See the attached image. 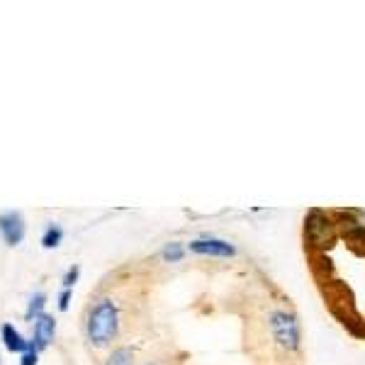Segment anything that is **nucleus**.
Masks as SVG:
<instances>
[{
	"instance_id": "obj_5",
	"label": "nucleus",
	"mask_w": 365,
	"mask_h": 365,
	"mask_svg": "<svg viewBox=\"0 0 365 365\" xmlns=\"http://www.w3.org/2000/svg\"><path fill=\"white\" fill-rule=\"evenodd\" d=\"M187 249L197 256H215V258H232L237 256V249H234L229 241L225 239H212V237H205V239H195L187 244Z\"/></svg>"
},
{
	"instance_id": "obj_8",
	"label": "nucleus",
	"mask_w": 365,
	"mask_h": 365,
	"mask_svg": "<svg viewBox=\"0 0 365 365\" xmlns=\"http://www.w3.org/2000/svg\"><path fill=\"white\" fill-rule=\"evenodd\" d=\"M44 304H46V295H44V292H34L32 299H29V304H27L25 319L34 324V319H37V317L44 314Z\"/></svg>"
},
{
	"instance_id": "obj_3",
	"label": "nucleus",
	"mask_w": 365,
	"mask_h": 365,
	"mask_svg": "<svg viewBox=\"0 0 365 365\" xmlns=\"http://www.w3.org/2000/svg\"><path fill=\"white\" fill-rule=\"evenodd\" d=\"M270 329H273L275 341L287 351H295L299 346V324L297 317L285 309H278L270 314Z\"/></svg>"
},
{
	"instance_id": "obj_11",
	"label": "nucleus",
	"mask_w": 365,
	"mask_h": 365,
	"mask_svg": "<svg viewBox=\"0 0 365 365\" xmlns=\"http://www.w3.org/2000/svg\"><path fill=\"white\" fill-rule=\"evenodd\" d=\"M182 256H185V249H182V244H178V241H170L161 251V258L166 263H180Z\"/></svg>"
},
{
	"instance_id": "obj_6",
	"label": "nucleus",
	"mask_w": 365,
	"mask_h": 365,
	"mask_svg": "<svg viewBox=\"0 0 365 365\" xmlns=\"http://www.w3.org/2000/svg\"><path fill=\"white\" fill-rule=\"evenodd\" d=\"M54 334H56V319L51 314H44L37 317L34 319V336H32V346L37 349L39 353H42L46 346L54 341Z\"/></svg>"
},
{
	"instance_id": "obj_13",
	"label": "nucleus",
	"mask_w": 365,
	"mask_h": 365,
	"mask_svg": "<svg viewBox=\"0 0 365 365\" xmlns=\"http://www.w3.org/2000/svg\"><path fill=\"white\" fill-rule=\"evenodd\" d=\"M78 275H81V268L78 266H71L68 270H66V275H63V290H71V287L78 282Z\"/></svg>"
},
{
	"instance_id": "obj_2",
	"label": "nucleus",
	"mask_w": 365,
	"mask_h": 365,
	"mask_svg": "<svg viewBox=\"0 0 365 365\" xmlns=\"http://www.w3.org/2000/svg\"><path fill=\"white\" fill-rule=\"evenodd\" d=\"M304 239H307L309 246L314 249H327V246L334 244L336 239V220L327 215L322 210H312L307 217H304Z\"/></svg>"
},
{
	"instance_id": "obj_15",
	"label": "nucleus",
	"mask_w": 365,
	"mask_h": 365,
	"mask_svg": "<svg viewBox=\"0 0 365 365\" xmlns=\"http://www.w3.org/2000/svg\"><path fill=\"white\" fill-rule=\"evenodd\" d=\"M68 304H71V290H61L58 292V309L66 312Z\"/></svg>"
},
{
	"instance_id": "obj_9",
	"label": "nucleus",
	"mask_w": 365,
	"mask_h": 365,
	"mask_svg": "<svg viewBox=\"0 0 365 365\" xmlns=\"http://www.w3.org/2000/svg\"><path fill=\"white\" fill-rule=\"evenodd\" d=\"M105 365H134V351L129 349V346H120V349H115L110 353Z\"/></svg>"
},
{
	"instance_id": "obj_1",
	"label": "nucleus",
	"mask_w": 365,
	"mask_h": 365,
	"mask_svg": "<svg viewBox=\"0 0 365 365\" xmlns=\"http://www.w3.org/2000/svg\"><path fill=\"white\" fill-rule=\"evenodd\" d=\"M120 331V312H117V304L110 297L98 299L96 304L88 312L86 319V336L91 341V346L96 349H105L110 346Z\"/></svg>"
},
{
	"instance_id": "obj_12",
	"label": "nucleus",
	"mask_w": 365,
	"mask_h": 365,
	"mask_svg": "<svg viewBox=\"0 0 365 365\" xmlns=\"http://www.w3.org/2000/svg\"><path fill=\"white\" fill-rule=\"evenodd\" d=\"M344 237L351 241V244H358V246H365V225H361L358 222L356 227H351V229H346L344 232Z\"/></svg>"
},
{
	"instance_id": "obj_10",
	"label": "nucleus",
	"mask_w": 365,
	"mask_h": 365,
	"mask_svg": "<svg viewBox=\"0 0 365 365\" xmlns=\"http://www.w3.org/2000/svg\"><path fill=\"white\" fill-rule=\"evenodd\" d=\"M61 241H63V229L58 225H49L44 229V234H42V246H44V249H56Z\"/></svg>"
},
{
	"instance_id": "obj_4",
	"label": "nucleus",
	"mask_w": 365,
	"mask_h": 365,
	"mask_svg": "<svg viewBox=\"0 0 365 365\" xmlns=\"http://www.w3.org/2000/svg\"><path fill=\"white\" fill-rule=\"evenodd\" d=\"M25 220H22L20 212L10 210V212H3L0 215V237H3V241L8 246H17L22 244V239H25Z\"/></svg>"
},
{
	"instance_id": "obj_14",
	"label": "nucleus",
	"mask_w": 365,
	"mask_h": 365,
	"mask_svg": "<svg viewBox=\"0 0 365 365\" xmlns=\"http://www.w3.org/2000/svg\"><path fill=\"white\" fill-rule=\"evenodd\" d=\"M37 363H39V351L34 349V346H29V349L22 353L20 365H37Z\"/></svg>"
},
{
	"instance_id": "obj_7",
	"label": "nucleus",
	"mask_w": 365,
	"mask_h": 365,
	"mask_svg": "<svg viewBox=\"0 0 365 365\" xmlns=\"http://www.w3.org/2000/svg\"><path fill=\"white\" fill-rule=\"evenodd\" d=\"M0 336H3L5 349H8L10 353H20V356H22V353L32 346V341H27L25 336H22L13 324H3V329H0Z\"/></svg>"
}]
</instances>
